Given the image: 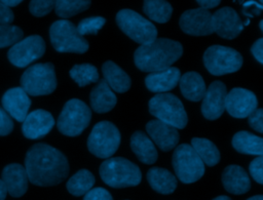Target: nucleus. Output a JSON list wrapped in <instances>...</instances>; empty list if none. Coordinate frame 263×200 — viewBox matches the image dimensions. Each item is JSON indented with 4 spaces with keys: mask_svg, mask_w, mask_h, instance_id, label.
Masks as SVG:
<instances>
[{
    "mask_svg": "<svg viewBox=\"0 0 263 200\" xmlns=\"http://www.w3.org/2000/svg\"><path fill=\"white\" fill-rule=\"evenodd\" d=\"M25 168L29 182L39 187L61 184L69 174L66 156L47 144L33 145L25 157Z\"/></svg>",
    "mask_w": 263,
    "mask_h": 200,
    "instance_id": "f257e3e1",
    "label": "nucleus"
},
{
    "mask_svg": "<svg viewBox=\"0 0 263 200\" xmlns=\"http://www.w3.org/2000/svg\"><path fill=\"white\" fill-rule=\"evenodd\" d=\"M182 44L167 38H156L153 42L141 45L134 53L137 68L143 72L164 71L181 57Z\"/></svg>",
    "mask_w": 263,
    "mask_h": 200,
    "instance_id": "f03ea898",
    "label": "nucleus"
},
{
    "mask_svg": "<svg viewBox=\"0 0 263 200\" xmlns=\"http://www.w3.org/2000/svg\"><path fill=\"white\" fill-rule=\"evenodd\" d=\"M102 181L112 188L134 187L141 183L142 173L138 165L122 157L106 159L100 166Z\"/></svg>",
    "mask_w": 263,
    "mask_h": 200,
    "instance_id": "7ed1b4c3",
    "label": "nucleus"
},
{
    "mask_svg": "<svg viewBox=\"0 0 263 200\" xmlns=\"http://www.w3.org/2000/svg\"><path fill=\"white\" fill-rule=\"evenodd\" d=\"M21 85L30 96L52 93L57 88L54 66L51 63H38L30 66L21 77Z\"/></svg>",
    "mask_w": 263,
    "mask_h": 200,
    "instance_id": "20e7f679",
    "label": "nucleus"
},
{
    "mask_svg": "<svg viewBox=\"0 0 263 200\" xmlns=\"http://www.w3.org/2000/svg\"><path fill=\"white\" fill-rule=\"evenodd\" d=\"M149 112L157 120L177 129L186 126L188 118L182 102L172 93H158L149 101Z\"/></svg>",
    "mask_w": 263,
    "mask_h": 200,
    "instance_id": "39448f33",
    "label": "nucleus"
},
{
    "mask_svg": "<svg viewBox=\"0 0 263 200\" xmlns=\"http://www.w3.org/2000/svg\"><path fill=\"white\" fill-rule=\"evenodd\" d=\"M91 119L90 108L78 98L69 99L58 118V129L68 136H77L88 126Z\"/></svg>",
    "mask_w": 263,
    "mask_h": 200,
    "instance_id": "423d86ee",
    "label": "nucleus"
},
{
    "mask_svg": "<svg viewBox=\"0 0 263 200\" xmlns=\"http://www.w3.org/2000/svg\"><path fill=\"white\" fill-rule=\"evenodd\" d=\"M51 45L59 52L84 53L88 49V42L82 37L76 26L68 19L52 23L49 29Z\"/></svg>",
    "mask_w": 263,
    "mask_h": 200,
    "instance_id": "0eeeda50",
    "label": "nucleus"
},
{
    "mask_svg": "<svg viewBox=\"0 0 263 200\" xmlns=\"http://www.w3.org/2000/svg\"><path fill=\"white\" fill-rule=\"evenodd\" d=\"M120 30L135 42L145 45L157 38L156 27L147 18L132 9H121L116 14Z\"/></svg>",
    "mask_w": 263,
    "mask_h": 200,
    "instance_id": "6e6552de",
    "label": "nucleus"
},
{
    "mask_svg": "<svg viewBox=\"0 0 263 200\" xmlns=\"http://www.w3.org/2000/svg\"><path fill=\"white\" fill-rule=\"evenodd\" d=\"M120 145V132L117 127L109 121L98 122L87 139V148L91 154L99 158L108 159Z\"/></svg>",
    "mask_w": 263,
    "mask_h": 200,
    "instance_id": "1a4fd4ad",
    "label": "nucleus"
},
{
    "mask_svg": "<svg viewBox=\"0 0 263 200\" xmlns=\"http://www.w3.org/2000/svg\"><path fill=\"white\" fill-rule=\"evenodd\" d=\"M172 162L176 175L182 183H194L204 173V164L191 145L178 146L173 154Z\"/></svg>",
    "mask_w": 263,
    "mask_h": 200,
    "instance_id": "9d476101",
    "label": "nucleus"
},
{
    "mask_svg": "<svg viewBox=\"0 0 263 200\" xmlns=\"http://www.w3.org/2000/svg\"><path fill=\"white\" fill-rule=\"evenodd\" d=\"M206 70L215 76L238 71L242 66V56L235 49L223 45H212L203 53Z\"/></svg>",
    "mask_w": 263,
    "mask_h": 200,
    "instance_id": "9b49d317",
    "label": "nucleus"
},
{
    "mask_svg": "<svg viewBox=\"0 0 263 200\" xmlns=\"http://www.w3.org/2000/svg\"><path fill=\"white\" fill-rule=\"evenodd\" d=\"M44 52L45 42L42 37L31 35L11 46L7 52V57L13 66L25 68L42 57Z\"/></svg>",
    "mask_w": 263,
    "mask_h": 200,
    "instance_id": "f8f14e48",
    "label": "nucleus"
},
{
    "mask_svg": "<svg viewBox=\"0 0 263 200\" xmlns=\"http://www.w3.org/2000/svg\"><path fill=\"white\" fill-rule=\"evenodd\" d=\"M212 13L200 7L186 10L180 17V27L186 34L206 36L214 33Z\"/></svg>",
    "mask_w": 263,
    "mask_h": 200,
    "instance_id": "ddd939ff",
    "label": "nucleus"
},
{
    "mask_svg": "<svg viewBox=\"0 0 263 200\" xmlns=\"http://www.w3.org/2000/svg\"><path fill=\"white\" fill-rule=\"evenodd\" d=\"M256 95L246 88H232L226 96L225 109L234 118L249 117L257 109Z\"/></svg>",
    "mask_w": 263,
    "mask_h": 200,
    "instance_id": "4468645a",
    "label": "nucleus"
},
{
    "mask_svg": "<svg viewBox=\"0 0 263 200\" xmlns=\"http://www.w3.org/2000/svg\"><path fill=\"white\" fill-rule=\"evenodd\" d=\"M212 22L214 32L225 39H234L243 29L237 12L228 6L222 7L213 13Z\"/></svg>",
    "mask_w": 263,
    "mask_h": 200,
    "instance_id": "2eb2a0df",
    "label": "nucleus"
},
{
    "mask_svg": "<svg viewBox=\"0 0 263 200\" xmlns=\"http://www.w3.org/2000/svg\"><path fill=\"white\" fill-rule=\"evenodd\" d=\"M227 89L223 82L214 81L206 88L202 98L201 113L209 120L218 119L225 110Z\"/></svg>",
    "mask_w": 263,
    "mask_h": 200,
    "instance_id": "dca6fc26",
    "label": "nucleus"
},
{
    "mask_svg": "<svg viewBox=\"0 0 263 200\" xmlns=\"http://www.w3.org/2000/svg\"><path fill=\"white\" fill-rule=\"evenodd\" d=\"M54 125L52 115L45 110H35L29 113L23 122L22 131L25 137L37 139L49 133Z\"/></svg>",
    "mask_w": 263,
    "mask_h": 200,
    "instance_id": "f3484780",
    "label": "nucleus"
},
{
    "mask_svg": "<svg viewBox=\"0 0 263 200\" xmlns=\"http://www.w3.org/2000/svg\"><path fill=\"white\" fill-rule=\"evenodd\" d=\"M4 111L18 122H24L31 106L30 96L22 87H12L2 96Z\"/></svg>",
    "mask_w": 263,
    "mask_h": 200,
    "instance_id": "a211bd4d",
    "label": "nucleus"
},
{
    "mask_svg": "<svg viewBox=\"0 0 263 200\" xmlns=\"http://www.w3.org/2000/svg\"><path fill=\"white\" fill-rule=\"evenodd\" d=\"M1 179L11 197H22L28 190V174L25 166L20 163L6 165L2 170Z\"/></svg>",
    "mask_w": 263,
    "mask_h": 200,
    "instance_id": "6ab92c4d",
    "label": "nucleus"
},
{
    "mask_svg": "<svg viewBox=\"0 0 263 200\" xmlns=\"http://www.w3.org/2000/svg\"><path fill=\"white\" fill-rule=\"evenodd\" d=\"M146 131L151 141L162 151L167 152L174 149L179 142L177 128L159 120H151L146 124Z\"/></svg>",
    "mask_w": 263,
    "mask_h": 200,
    "instance_id": "aec40b11",
    "label": "nucleus"
},
{
    "mask_svg": "<svg viewBox=\"0 0 263 200\" xmlns=\"http://www.w3.org/2000/svg\"><path fill=\"white\" fill-rule=\"evenodd\" d=\"M180 78V70L176 67H171L164 71L147 75L145 78V85L152 92L166 93L177 86Z\"/></svg>",
    "mask_w": 263,
    "mask_h": 200,
    "instance_id": "412c9836",
    "label": "nucleus"
},
{
    "mask_svg": "<svg viewBox=\"0 0 263 200\" xmlns=\"http://www.w3.org/2000/svg\"><path fill=\"white\" fill-rule=\"evenodd\" d=\"M222 183L227 192L235 195L245 194L251 188L249 174L238 165H229L224 169Z\"/></svg>",
    "mask_w": 263,
    "mask_h": 200,
    "instance_id": "4be33fe9",
    "label": "nucleus"
},
{
    "mask_svg": "<svg viewBox=\"0 0 263 200\" xmlns=\"http://www.w3.org/2000/svg\"><path fill=\"white\" fill-rule=\"evenodd\" d=\"M89 101L91 109L100 114L111 111L117 103L115 93L104 79L99 80L98 84L91 89Z\"/></svg>",
    "mask_w": 263,
    "mask_h": 200,
    "instance_id": "5701e85b",
    "label": "nucleus"
},
{
    "mask_svg": "<svg viewBox=\"0 0 263 200\" xmlns=\"http://www.w3.org/2000/svg\"><path fill=\"white\" fill-rule=\"evenodd\" d=\"M130 148L138 159L145 164H152L157 160V150L151 141L143 131H136L130 137Z\"/></svg>",
    "mask_w": 263,
    "mask_h": 200,
    "instance_id": "b1692460",
    "label": "nucleus"
},
{
    "mask_svg": "<svg viewBox=\"0 0 263 200\" xmlns=\"http://www.w3.org/2000/svg\"><path fill=\"white\" fill-rule=\"evenodd\" d=\"M102 72L104 80L112 90L122 93L129 89L132 83L129 76L115 63L111 61L105 62L102 66Z\"/></svg>",
    "mask_w": 263,
    "mask_h": 200,
    "instance_id": "393cba45",
    "label": "nucleus"
},
{
    "mask_svg": "<svg viewBox=\"0 0 263 200\" xmlns=\"http://www.w3.org/2000/svg\"><path fill=\"white\" fill-rule=\"evenodd\" d=\"M182 94L189 101L198 102L203 98L206 87L202 77L197 72H187L181 76L179 81Z\"/></svg>",
    "mask_w": 263,
    "mask_h": 200,
    "instance_id": "a878e982",
    "label": "nucleus"
},
{
    "mask_svg": "<svg viewBox=\"0 0 263 200\" xmlns=\"http://www.w3.org/2000/svg\"><path fill=\"white\" fill-rule=\"evenodd\" d=\"M147 179L151 188L160 194H171L177 188V178L165 168L152 167L147 172Z\"/></svg>",
    "mask_w": 263,
    "mask_h": 200,
    "instance_id": "bb28decb",
    "label": "nucleus"
},
{
    "mask_svg": "<svg viewBox=\"0 0 263 200\" xmlns=\"http://www.w3.org/2000/svg\"><path fill=\"white\" fill-rule=\"evenodd\" d=\"M232 146L241 154L263 156V137H259L249 131L236 132L232 137Z\"/></svg>",
    "mask_w": 263,
    "mask_h": 200,
    "instance_id": "cd10ccee",
    "label": "nucleus"
},
{
    "mask_svg": "<svg viewBox=\"0 0 263 200\" xmlns=\"http://www.w3.org/2000/svg\"><path fill=\"white\" fill-rule=\"evenodd\" d=\"M95 176L87 169H80L67 182V190L73 196L79 197L89 192L95 185Z\"/></svg>",
    "mask_w": 263,
    "mask_h": 200,
    "instance_id": "c85d7f7f",
    "label": "nucleus"
},
{
    "mask_svg": "<svg viewBox=\"0 0 263 200\" xmlns=\"http://www.w3.org/2000/svg\"><path fill=\"white\" fill-rule=\"evenodd\" d=\"M191 147L202 160L203 164L214 166L220 161V152L210 139L193 137L191 139Z\"/></svg>",
    "mask_w": 263,
    "mask_h": 200,
    "instance_id": "c756f323",
    "label": "nucleus"
},
{
    "mask_svg": "<svg viewBox=\"0 0 263 200\" xmlns=\"http://www.w3.org/2000/svg\"><path fill=\"white\" fill-rule=\"evenodd\" d=\"M143 10L150 19L159 24H164L171 18L173 7L166 1L146 0L143 4Z\"/></svg>",
    "mask_w": 263,
    "mask_h": 200,
    "instance_id": "7c9ffc66",
    "label": "nucleus"
},
{
    "mask_svg": "<svg viewBox=\"0 0 263 200\" xmlns=\"http://www.w3.org/2000/svg\"><path fill=\"white\" fill-rule=\"evenodd\" d=\"M70 77L80 86H86L90 83L99 82L100 76L97 68L90 64H79L72 67Z\"/></svg>",
    "mask_w": 263,
    "mask_h": 200,
    "instance_id": "2f4dec72",
    "label": "nucleus"
},
{
    "mask_svg": "<svg viewBox=\"0 0 263 200\" xmlns=\"http://www.w3.org/2000/svg\"><path fill=\"white\" fill-rule=\"evenodd\" d=\"M90 6L88 0H58L54 1V10L57 15L67 19L73 15L86 10Z\"/></svg>",
    "mask_w": 263,
    "mask_h": 200,
    "instance_id": "473e14b6",
    "label": "nucleus"
},
{
    "mask_svg": "<svg viewBox=\"0 0 263 200\" xmlns=\"http://www.w3.org/2000/svg\"><path fill=\"white\" fill-rule=\"evenodd\" d=\"M21 28L12 25H0V48L13 46L23 39Z\"/></svg>",
    "mask_w": 263,
    "mask_h": 200,
    "instance_id": "72a5a7b5",
    "label": "nucleus"
},
{
    "mask_svg": "<svg viewBox=\"0 0 263 200\" xmlns=\"http://www.w3.org/2000/svg\"><path fill=\"white\" fill-rule=\"evenodd\" d=\"M106 19L102 16H90L83 18L79 22L77 28L78 33L83 37L84 35H97L98 32L103 28L105 25Z\"/></svg>",
    "mask_w": 263,
    "mask_h": 200,
    "instance_id": "f704fd0d",
    "label": "nucleus"
},
{
    "mask_svg": "<svg viewBox=\"0 0 263 200\" xmlns=\"http://www.w3.org/2000/svg\"><path fill=\"white\" fill-rule=\"evenodd\" d=\"M54 8V1L51 0H33L29 4L30 12L34 16H44Z\"/></svg>",
    "mask_w": 263,
    "mask_h": 200,
    "instance_id": "c9c22d12",
    "label": "nucleus"
},
{
    "mask_svg": "<svg viewBox=\"0 0 263 200\" xmlns=\"http://www.w3.org/2000/svg\"><path fill=\"white\" fill-rule=\"evenodd\" d=\"M251 176L259 184L263 185V156H258L249 165Z\"/></svg>",
    "mask_w": 263,
    "mask_h": 200,
    "instance_id": "e433bc0d",
    "label": "nucleus"
},
{
    "mask_svg": "<svg viewBox=\"0 0 263 200\" xmlns=\"http://www.w3.org/2000/svg\"><path fill=\"white\" fill-rule=\"evenodd\" d=\"M13 129V121L11 117L0 108V135L4 136L9 134Z\"/></svg>",
    "mask_w": 263,
    "mask_h": 200,
    "instance_id": "4c0bfd02",
    "label": "nucleus"
},
{
    "mask_svg": "<svg viewBox=\"0 0 263 200\" xmlns=\"http://www.w3.org/2000/svg\"><path fill=\"white\" fill-rule=\"evenodd\" d=\"M249 125L255 129L263 133V109H256L250 116H249Z\"/></svg>",
    "mask_w": 263,
    "mask_h": 200,
    "instance_id": "58836bf2",
    "label": "nucleus"
},
{
    "mask_svg": "<svg viewBox=\"0 0 263 200\" xmlns=\"http://www.w3.org/2000/svg\"><path fill=\"white\" fill-rule=\"evenodd\" d=\"M83 200H113V198L106 189L93 188L84 195Z\"/></svg>",
    "mask_w": 263,
    "mask_h": 200,
    "instance_id": "ea45409f",
    "label": "nucleus"
},
{
    "mask_svg": "<svg viewBox=\"0 0 263 200\" xmlns=\"http://www.w3.org/2000/svg\"><path fill=\"white\" fill-rule=\"evenodd\" d=\"M14 18L12 10L0 1V25H10Z\"/></svg>",
    "mask_w": 263,
    "mask_h": 200,
    "instance_id": "a19ab883",
    "label": "nucleus"
},
{
    "mask_svg": "<svg viewBox=\"0 0 263 200\" xmlns=\"http://www.w3.org/2000/svg\"><path fill=\"white\" fill-rule=\"evenodd\" d=\"M251 51L254 57L263 65V38H260L254 42L251 47Z\"/></svg>",
    "mask_w": 263,
    "mask_h": 200,
    "instance_id": "79ce46f5",
    "label": "nucleus"
},
{
    "mask_svg": "<svg viewBox=\"0 0 263 200\" xmlns=\"http://www.w3.org/2000/svg\"><path fill=\"white\" fill-rule=\"evenodd\" d=\"M196 2L200 6V8L205 9V10L214 8L220 4L219 0H198Z\"/></svg>",
    "mask_w": 263,
    "mask_h": 200,
    "instance_id": "37998d69",
    "label": "nucleus"
},
{
    "mask_svg": "<svg viewBox=\"0 0 263 200\" xmlns=\"http://www.w3.org/2000/svg\"><path fill=\"white\" fill-rule=\"evenodd\" d=\"M2 2L7 6V7H15L17 6L18 4L22 3L21 0H2Z\"/></svg>",
    "mask_w": 263,
    "mask_h": 200,
    "instance_id": "c03bdc74",
    "label": "nucleus"
},
{
    "mask_svg": "<svg viewBox=\"0 0 263 200\" xmlns=\"http://www.w3.org/2000/svg\"><path fill=\"white\" fill-rule=\"evenodd\" d=\"M6 195H7V190H6L2 179L0 178V200H5Z\"/></svg>",
    "mask_w": 263,
    "mask_h": 200,
    "instance_id": "a18cd8bd",
    "label": "nucleus"
},
{
    "mask_svg": "<svg viewBox=\"0 0 263 200\" xmlns=\"http://www.w3.org/2000/svg\"><path fill=\"white\" fill-rule=\"evenodd\" d=\"M247 200H263V195H256V196H253Z\"/></svg>",
    "mask_w": 263,
    "mask_h": 200,
    "instance_id": "49530a36",
    "label": "nucleus"
},
{
    "mask_svg": "<svg viewBox=\"0 0 263 200\" xmlns=\"http://www.w3.org/2000/svg\"><path fill=\"white\" fill-rule=\"evenodd\" d=\"M213 200H231V199L229 197H227V196H218V197H216Z\"/></svg>",
    "mask_w": 263,
    "mask_h": 200,
    "instance_id": "de8ad7c7",
    "label": "nucleus"
},
{
    "mask_svg": "<svg viewBox=\"0 0 263 200\" xmlns=\"http://www.w3.org/2000/svg\"><path fill=\"white\" fill-rule=\"evenodd\" d=\"M259 27H260V29H261V31L263 32V19L259 23Z\"/></svg>",
    "mask_w": 263,
    "mask_h": 200,
    "instance_id": "09e8293b",
    "label": "nucleus"
},
{
    "mask_svg": "<svg viewBox=\"0 0 263 200\" xmlns=\"http://www.w3.org/2000/svg\"><path fill=\"white\" fill-rule=\"evenodd\" d=\"M249 24H250V19H249V18H248V19H247V21H246V22H245V25H246V26H248V25H249Z\"/></svg>",
    "mask_w": 263,
    "mask_h": 200,
    "instance_id": "8fccbe9b",
    "label": "nucleus"
},
{
    "mask_svg": "<svg viewBox=\"0 0 263 200\" xmlns=\"http://www.w3.org/2000/svg\"><path fill=\"white\" fill-rule=\"evenodd\" d=\"M260 2H261V4H263V0H262V1H260Z\"/></svg>",
    "mask_w": 263,
    "mask_h": 200,
    "instance_id": "3c124183",
    "label": "nucleus"
}]
</instances>
